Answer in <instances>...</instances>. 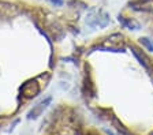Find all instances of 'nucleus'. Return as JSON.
I'll return each mask as SVG.
<instances>
[{"label":"nucleus","mask_w":153,"mask_h":135,"mask_svg":"<svg viewBox=\"0 0 153 135\" xmlns=\"http://www.w3.org/2000/svg\"><path fill=\"white\" fill-rule=\"evenodd\" d=\"M51 101H52L51 97H47L45 100L40 101V103H38L37 105L33 106V109L27 113V119L29 120H36L37 117H40V116L42 115V112H44V111L48 108V105L51 104Z\"/></svg>","instance_id":"f257e3e1"},{"label":"nucleus","mask_w":153,"mask_h":135,"mask_svg":"<svg viewBox=\"0 0 153 135\" xmlns=\"http://www.w3.org/2000/svg\"><path fill=\"white\" fill-rule=\"evenodd\" d=\"M59 86H60L63 90H68V89H70V85L67 83V82H60V85H59Z\"/></svg>","instance_id":"20e7f679"},{"label":"nucleus","mask_w":153,"mask_h":135,"mask_svg":"<svg viewBox=\"0 0 153 135\" xmlns=\"http://www.w3.org/2000/svg\"><path fill=\"white\" fill-rule=\"evenodd\" d=\"M52 4H55V6H62L63 4V0H49Z\"/></svg>","instance_id":"39448f33"},{"label":"nucleus","mask_w":153,"mask_h":135,"mask_svg":"<svg viewBox=\"0 0 153 135\" xmlns=\"http://www.w3.org/2000/svg\"><path fill=\"white\" fill-rule=\"evenodd\" d=\"M21 93L26 98H33L40 93V85L37 83V80H29L21 87Z\"/></svg>","instance_id":"f03ea898"},{"label":"nucleus","mask_w":153,"mask_h":135,"mask_svg":"<svg viewBox=\"0 0 153 135\" xmlns=\"http://www.w3.org/2000/svg\"><path fill=\"white\" fill-rule=\"evenodd\" d=\"M141 44H142L143 46H146L149 51H153V42L150 41L149 38H141Z\"/></svg>","instance_id":"7ed1b4c3"}]
</instances>
